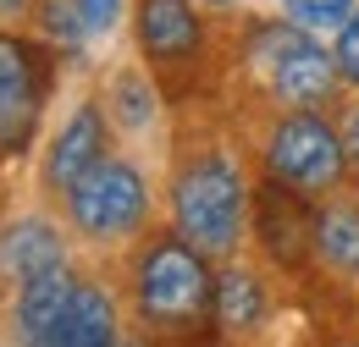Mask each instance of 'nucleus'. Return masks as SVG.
Listing matches in <instances>:
<instances>
[{"label":"nucleus","mask_w":359,"mask_h":347,"mask_svg":"<svg viewBox=\"0 0 359 347\" xmlns=\"http://www.w3.org/2000/svg\"><path fill=\"white\" fill-rule=\"evenodd\" d=\"M172 210H177V232L182 243H194L199 254H226L238 248L243 237V215H249V187L232 160L222 155H205L177 176V193H172Z\"/></svg>","instance_id":"1"},{"label":"nucleus","mask_w":359,"mask_h":347,"mask_svg":"<svg viewBox=\"0 0 359 347\" xmlns=\"http://www.w3.org/2000/svg\"><path fill=\"white\" fill-rule=\"evenodd\" d=\"M255 66L266 72V83L276 99H287L293 111H315L320 99H332L337 88V61L299 28V22H271L249 44Z\"/></svg>","instance_id":"2"},{"label":"nucleus","mask_w":359,"mask_h":347,"mask_svg":"<svg viewBox=\"0 0 359 347\" xmlns=\"http://www.w3.org/2000/svg\"><path fill=\"white\" fill-rule=\"evenodd\" d=\"M216 298V276L205 270V254L194 243H155L138 264V309L161 325H188Z\"/></svg>","instance_id":"3"},{"label":"nucleus","mask_w":359,"mask_h":347,"mask_svg":"<svg viewBox=\"0 0 359 347\" xmlns=\"http://www.w3.org/2000/svg\"><path fill=\"white\" fill-rule=\"evenodd\" d=\"M266 166L293 193H326V187H337V176L348 166V149H343V132H332L320 116L293 111L287 122H276V132H271Z\"/></svg>","instance_id":"4"},{"label":"nucleus","mask_w":359,"mask_h":347,"mask_svg":"<svg viewBox=\"0 0 359 347\" xmlns=\"http://www.w3.org/2000/svg\"><path fill=\"white\" fill-rule=\"evenodd\" d=\"M67 199H72L78 232H89V237H100V243L138 232V220H144V210H149V187H144L138 166H128V160H100Z\"/></svg>","instance_id":"5"},{"label":"nucleus","mask_w":359,"mask_h":347,"mask_svg":"<svg viewBox=\"0 0 359 347\" xmlns=\"http://www.w3.org/2000/svg\"><path fill=\"white\" fill-rule=\"evenodd\" d=\"M100 160H105V116H100L94 105H78V111L67 116V127L55 132L50 155H45V187L72 193Z\"/></svg>","instance_id":"6"},{"label":"nucleus","mask_w":359,"mask_h":347,"mask_svg":"<svg viewBox=\"0 0 359 347\" xmlns=\"http://www.w3.org/2000/svg\"><path fill=\"white\" fill-rule=\"evenodd\" d=\"M39 116V66L34 50L0 39V149H22V138Z\"/></svg>","instance_id":"7"},{"label":"nucleus","mask_w":359,"mask_h":347,"mask_svg":"<svg viewBox=\"0 0 359 347\" xmlns=\"http://www.w3.org/2000/svg\"><path fill=\"white\" fill-rule=\"evenodd\" d=\"M72 304H78V276H72L67 264H50L39 276H28L22 292H17V331H22V342L45 347L50 331L67 320Z\"/></svg>","instance_id":"8"},{"label":"nucleus","mask_w":359,"mask_h":347,"mask_svg":"<svg viewBox=\"0 0 359 347\" xmlns=\"http://www.w3.org/2000/svg\"><path fill=\"white\" fill-rule=\"evenodd\" d=\"M138 44L155 61H188L199 50V17L188 0H138Z\"/></svg>","instance_id":"9"},{"label":"nucleus","mask_w":359,"mask_h":347,"mask_svg":"<svg viewBox=\"0 0 359 347\" xmlns=\"http://www.w3.org/2000/svg\"><path fill=\"white\" fill-rule=\"evenodd\" d=\"M50 264H67L61 232H55L50 220L28 215V220H11V226L0 232V276H11V281H28V276L50 270Z\"/></svg>","instance_id":"10"},{"label":"nucleus","mask_w":359,"mask_h":347,"mask_svg":"<svg viewBox=\"0 0 359 347\" xmlns=\"http://www.w3.org/2000/svg\"><path fill=\"white\" fill-rule=\"evenodd\" d=\"M45 347H116V304L100 287H78V304L67 309Z\"/></svg>","instance_id":"11"},{"label":"nucleus","mask_w":359,"mask_h":347,"mask_svg":"<svg viewBox=\"0 0 359 347\" xmlns=\"http://www.w3.org/2000/svg\"><path fill=\"white\" fill-rule=\"evenodd\" d=\"M315 237V254L332 264V270H343V276H359V210L354 204H332V210H320L310 226Z\"/></svg>","instance_id":"12"},{"label":"nucleus","mask_w":359,"mask_h":347,"mask_svg":"<svg viewBox=\"0 0 359 347\" xmlns=\"http://www.w3.org/2000/svg\"><path fill=\"white\" fill-rule=\"evenodd\" d=\"M210 309H216V320H222L226 331H255V325L266 320V287H260V276H249V270H222Z\"/></svg>","instance_id":"13"},{"label":"nucleus","mask_w":359,"mask_h":347,"mask_svg":"<svg viewBox=\"0 0 359 347\" xmlns=\"http://www.w3.org/2000/svg\"><path fill=\"white\" fill-rule=\"evenodd\" d=\"M260 232H266V248L276 260H299V248H304V226L293 215V187H271L266 193V210H260Z\"/></svg>","instance_id":"14"},{"label":"nucleus","mask_w":359,"mask_h":347,"mask_svg":"<svg viewBox=\"0 0 359 347\" xmlns=\"http://www.w3.org/2000/svg\"><path fill=\"white\" fill-rule=\"evenodd\" d=\"M39 28H45L50 44L78 50L83 34H89V17H83V6H78V0H39Z\"/></svg>","instance_id":"15"},{"label":"nucleus","mask_w":359,"mask_h":347,"mask_svg":"<svg viewBox=\"0 0 359 347\" xmlns=\"http://www.w3.org/2000/svg\"><path fill=\"white\" fill-rule=\"evenodd\" d=\"M111 94H116V122H122V127L138 132V127H149V122H155V88L144 83L138 72H122Z\"/></svg>","instance_id":"16"},{"label":"nucleus","mask_w":359,"mask_h":347,"mask_svg":"<svg viewBox=\"0 0 359 347\" xmlns=\"http://www.w3.org/2000/svg\"><path fill=\"white\" fill-rule=\"evenodd\" d=\"M282 11L299 28H343L359 11V0H282Z\"/></svg>","instance_id":"17"},{"label":"nucleus","mask_w":359,"mask_h":347,"mask_svg":"<svg viewBox=\"0 0 359 347\" xmlns=\"http://www.w3.org/2000/svg\"><path fill=\"white\" fill-rule=\"evenodd\" d=\"M332 61H337V78H343V83H359V11L337 28V50H332Z\"/></svg>","instance_id":"18"},{"label":"nucleus","mask_w":359,"mask_h":347,"mask_svg":"<svg viewBox=\"0 0 359 347\" xmlns=\"http://www.w3.org/2000/svg\"><path fill=\"white\" fill-rule=\"evenodd\" d=\"M78 6H83V17H89V34L116 28V17H122V0H78Z\"/></svg>","instance_id":"19"},{"label":"nucleus","mask_w":359,"mask_h":347,"mask_svg":"<svg viewBox=\"0 0 359 347\" xmlns=\"http://www.w3.org/2000/svg\"><path fill=\"white\" fill-rule=\"evenodd\" d=\"M343 149H348V160L359 166V105L348 111V122H343Z\"/></svg>","instance_id":"20"},{"label":"nucleus","mask_w":359,"mask_h":347,"mask_svg":"<svg viewBox=\"0 0 359 347\" xmlns=\"http://www.w3.org/2000/svg\"><path fill=\"white\" fill-rule=\"evenodd\" d=\"M17 11H28V0H0V17H17Z\"/></svg>","instance_id":"21"},{"label":"nucleus","mask_w":359,"mask_h":347,"mask_svg":"<svg viewBox=\"0 0 359 347\" xmlns=\"http://www.w3.org/2000/svg\"><path fill=\"white\" fill-rule=\"evenodd\" d=\"M205 6H226V0H205Z\"/></svg>","instance_id":"22"}]
</instances>
